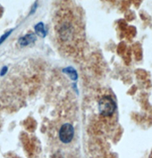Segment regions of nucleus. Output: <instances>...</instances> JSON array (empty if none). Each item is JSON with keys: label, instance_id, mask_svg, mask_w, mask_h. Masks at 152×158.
<instances>
[{"label": "nucleus", "instance_id": "7", "mask_svg": "<svg viewBox=\"0 0 152 158\" xmlns=\"http://www.w3.org/2000/svg\"><path fill=\"white\" fill-rule=\"evenodd\" d=\"M7 73V67L6 66H5V67H3V69L1 70V73H0V75L1 76H4L6 73Z\"/></svg>", "mask_w": 152, "mask_h": 158}, {"label": "nucleus", "instance_id": "1", "mask_svg": "<svg viewBox=\"0 0 152 158\" xmlns=\"http://www.w3.org/2000/svg\"><path fill=\"white\" fill-rule=\"evenodd\" d=\"M98 110L101 115L105 117L112 116L116 110V105L111 97H103L98 102Z\"/></svg>", "mask_w": 152, "mask_h": 158}, {"label": "nucleus", "instance_id": "5", "mask_svg": "<svg viewBox=\"0 0 152 158\" xmlns=\"http://www.w3.org/2000/svg\"><path fill=\"white\" fill-rule=\"evenodd\" d=\"M63 72L66 73V74H68L70 77L71 80H73V81H77L78 80V73H77L76 70L74 68H72V67H67V68H65L63 70Z\"/></svg>", "mask_w": 152, "mask_h": 158}, {"label": "nucleus", "instance_id": "8", "mask_svg": "<svg viewBox=\"0 0 152 158\" xmlns=\"http://www.w3.org/2000/svg\"><path fill=\"white\" fill-rule=\"evenodd\" d=\"M37 8V2L36 3H34V5L33 6V9H32V11H31V13L30 14H33V13H34L35 9Z\"/></svg>", "mask_w": 152, "mask_h": 158}, {"label": "nucleus", "instance_id": "9", "mask_svg": "<svg viewBox=\"0 0 152 158\" xmlns=\"http://www.w3.org/2000/svg\"><path fill=\"white\" fill-rule=\"evenodd\" d=\"M2 14H3V8H2V6H0V17H1Z\"/></svg>", "mask_w": 152, "mask_h": 158}, {"label": "nucleus", "instance_id": "2", "mask_svg": "<svg viewBox=\"0 0 152 158\" xmlns=\"http://www.w3.org/2000/svg\"><path fill=\"white\" fill-rule=\"evenodd\" d=\"M59 140L64 144H69L74 137V127L71 124H64L58 132Z\"/></svg>", "mask_w": 152, "mask_h": 158}, {"label": "nucleus", "instance_id": "3", "mask_svg": "<svg viewBox=\"0 0 152 158\" xmlns=\"http://www.w3.org/2000/svg\"><path fill=\"white\" fill-rule=\"evenodd\" d=\"M35 41H36V36L34 34H29V35H26L23 37H20L19 40H18V44L20 46L24 47V46H27L31 44H34Z\"/></svg>", "mask_w": 152, "mask_h": 158}, {"label": "nucleus", "instance_id": "4", "mask_svg": "<svg viewBox=\"0 0 152 158\" xmlns=\"http://www.w3.org/2000/svg\"><path fill=\"white\" fill-rule=\"evenodd\" d=\"M34 30H35L36 35H37L38 36H41V37L46 36L47 31H46V29H45V25H44V24H43L42 22H40V23H38V24H36V25L34 26Z\"/></svg>", "mask_w": 152, "mask_h": 158}, {"label": "nucleus", "instance_id": "6", "mask_svg": "<svg viewBox=\"0 0 152 158\" xmlns=\"http://www.w3.org/2000/svg\"><path fill=\"white\" fill-rule=\"evenodd\" d=\"M13 30H14V29H11L10 31H8L7 33H6L5 35H3L2 36L0 37V44H2V43H3V42H4V41H5V40H6V39L7 38V37H8L9 35H11V33L13 32Z\"/></svg>", "mask_w": 152, "mask_h": 158}]
</instances>
